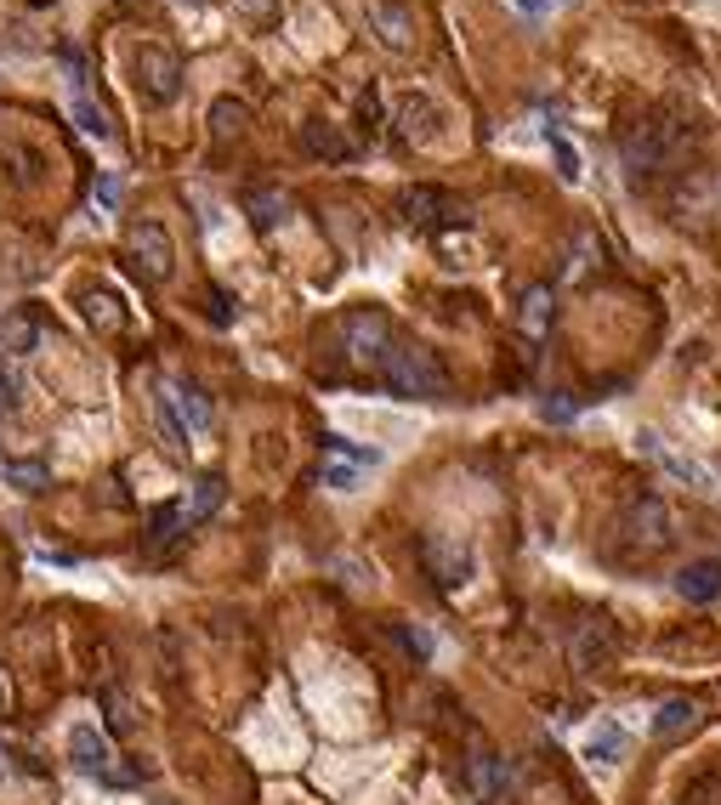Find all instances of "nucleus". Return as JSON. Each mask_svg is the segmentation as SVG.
Returning <instances> with one entry per match:
<instances>
[{
    "label": "nucleus",
    "instance_id": "nucleus-1",
    "mask_svg": "<svg viewBox=\"0 0 721 805\" xmlns=\"http://www.w3.org/2000/svg\"><path fill=\"white\" fill-rule=\"evenodd\" d=\"M381 381H387L392 397H443V392H450V374H443V363L432 358L427 346H415V341H397V346L387 352Z\"/></svg>",
    "mask_w": 721,
    "mask_h": 805
},
{
    "label": "nucleus",
    "instance_id": "nucleus-2",
    "mask_svg": "<svg viewBox=\"0 0 721 805\" xmlns=\"http://www.w3.org/2000/svg\"><path fill=\"white\" fill-rule=\"evenodd\" d=\"M665 545H670L665 499H631V506L619 511V550H625V557H654Z\"/></svg>",
    "mask_w": 721,
    "mask_h": 805
},
{
    "label": "nucleus",
    "instance_id": "nucleus-3",
    "mask_svg": "<svg viewBox=\"0 0 721 805\" xmlns=\"http://www.w3.org/2000/svg\"><path fill=\"white\" fill-rule=\"evenodd\" d=\"M392 119H397V131H404L415 148H438L443 137H450V108H443L432 91H397L392 97Z\"/></svg>",
    "mask_w": 721,
    "mask_h": 805
},
{
    "label": "nucleus",
    "instance_id": "nucleus-4",
    "mask_svg": "<svg viewBox=\"0 0 721 805\" xmlns=\"http://www.w3.org/2000/svg\"><path fill=\"white\" fill-rule=\"evenodd\" d=\"M341 341H346V363L381 369L387 352H392V323H387V312H376V307H358V312H346Z\"/></svg>",
    "mask_w": 721,
    "mask_h": 805
},
{
    "label": "nucleus",
    "instance_id": "nucleus-5",
    "mask_svg": "<svg viewBox=\"0 0 721 805\" xmlns=\"http://www.w3.org/2000/svg\"><path fill=\"white\" fill-rule=\"evenodd\" d=\"M670 148H676V119H670V114H648V119H642L636 131L625 137V148H619V154H625V170H631V176H642V170L665 165Z\"/></svg>",
    "mask_w": 721,
    "mask_h": 805
},
{
    "label": "nucleus",
    "instance_id": "nucleus-6",
    "mask_svg": "<svg viewBox=\"0 0 721 805\" xmlns=\"http://www.w3.org/2000/svg\"><path fill=\"white\" fill-rule=\"evenodd\" d=\"M137 91L148 97V103H177L182 91V58L165 52V46H137Z\"/></svg>",
    "mask_w": 721,
    "mask_h": 805
},
{
    "label": "nucleus",
    "instance_id": "nucleus-7",
    "mask_svg": "<svg viewBox=\"0 0 721 805\" xmlns=\"http://www.w3.org/2000/svg\"><path fill=\"white\" fill-rule=\"evenodd\" d=\"M68 766L86 771V777H103V783H137V771H119L114 766V749L97 726H74L68 732Z\"/></svg>",
    "mask_w": 721,
    "mask_h": 805
},
{
    "label": "nucleus",
    "instance_id": "nucleus-8",
    "mask_svg": "<svg viewBox=\"0 0 721 805\" xmlns=\"http://www.w3.org/2000/svg\"><path fill=\"white\" fill-rule=\"evenodd\" d=\"M131 261L148 284H165L170 272H177V244H170V233L160 221H137L131 228Z\"/></svg>",
    "mask_w": 721,
    "mask_h": 805
},
{
    "label": "nucleus",
    "instance_id": "nucleus-9",
    "mask_svg": "<svg viewBox=\"0 0 721 805\" xmlns=\"http://www.w3.org/2000/svg\"><path fill=\"white\" fill-rule=\"evenodd\" d=\"M364 23L387 52H409L415 46V12L404 7V0H364Z\"/></svg>",
    "mask_w": 721,
    "mask_h": 805
},
{
    "label": "nucleus",
    "instance_id": "nucleus-10",
    "mask_svg": "<svg viewBox=\"0 0 721 805\" xmlns=\"http://www.w3.org/2000/svg\"><path fill=\"white\" fill-rule=\"evenodd\" d=\"M427 567H432V585L460 590L466 578H471V550L460 539H450V534H432L427 539Z\"/></svg>",
    "mask_w": 721,
    "mask_h": 805
},
{
    "label": "nucleus",
    "instance_id": "nucleus-11",
    "mask_svg": "<svg viewBox=\"0 0 721 805\" xmlns=\"http://www.w3.org/2000/svg\"><path fill=\"white\" fill-rule=\"evenodd\" d=\"M585 761L596 766V771H614V766H625L631 761V732L619 720H603L596 732L585 738Z\"/></svg>",
    "mask_w": 721,
    "mask_h": 805
},
{
    "label": "nucleus",
    "instance_id": "nucleus-12",
    "mask_svg": "<svg viewBox=\"0 0 721 805\" xmlns=\"http://www.w3.org/2000/svg\"><path fill=\"white\" fill-rule=\"evenodd\" d=\"M636 448H642V455H648L654 465H665L670 476H676V483H687V488H699V494L710 488V476H705L699 465H693V460H682V455H670V448H665V443H659L654 432H636Z\"/></svg>",
    "mask_w": 721,
    "mask_h": 805
},
{
    "label": "nucleus",
    "instance_id": "nucleus-13",
    "mask_svg": "<svg viewBox=\"0 0 721 805\" xmlns=\"http://www.w3.org/2000/svg\"><path fill=\"white\" fill-rule=\"evenodd\" d=\"M676 596L693 601V608H705V601L721 596V562H687L676 573Z\"/></svg>",
    "mask_w": 721,
    "mask_h": 805
},
{
    "label": "nucleus",
    "instance_id": "nucleus-14",
    "mask_svg": "<svg viewBox=\"0 0 721 805\" xmlns=\"http://www.w3.org/2000/svg\"><path fill=\"white\" fill-rule=\"evenodd\" d=\"M568 659H574L580 669H603V659H608V618H585L574 630V641H568Z\"/></svg>",
    "mask_w": 721,
    "mask_h": 805
},
{
    "label": "nucleus",
    "instance_id": "nucleus-15",
    "mask_svg": "<svg viewBox=\"0 0 721 805\" xmlns=\"http://www.w3.org/2000/svg\"><path fill=\"white\" fill-rule=\"evenodd\" d=\"M693 726H699V703H693V698H670V703H659V715H654V738L676 743V738L693 732Z\"/></svg>",
    "mask_w": 721,
    "mask_h": 805
},
{
    "label": "nucleus",
    "instance_id": "nucleus-16",
    "mask_svg": "<svg viewBox=\"0 0 721 805\" xmlns=\"http://www.w3.org/2000/svg\"><path fill=\"white\" fill-rule=\"evenodd\" d=\"M154 425H160V443L182 460L193 437H188V425H182V414H177V403H170V392H165V386L154 392Z\"/></svg>",
    "mask_w": 721,
    "mask_h": 805
},
{
    "label": "nucleus",
    "instance_id": "nucleus-17",
    "mask_svg": "<svg viewBox=\"0 0 721 805\" xmlns=\"http://www.w3.org/2000/svg\"><path fill=\"white\" fill-rule=\"evenodd\" d=\"M165 392H170V403H177V414H188V432H211V397L205 392L188 386V381L165 386Z\"/></svg>",
    "mask_w": 721,
    "mask_h": 805
},
{
    "label": "nucleus",
    "instance_id": "nucleus-18",
    "mask_svg": "<svg viewBox=\"0 0 721 805\" xmlns=\"http://www.w3.org/2000/svg\"><path fill=\"white\" fill-rule=\"evenodd\" d=\"M443 199L438 188H404V216L415 221V228H432V221H443Z\"/></svg>",
    "mask_w": 721,
    "mask_h": 805
},
{
    "label": "nucleus",
    "instance_id": "nucleus-19",
    "mask_svg": "<svg viewBox=\"0 0 721 805\" xmlns=\"http://www.w3.org/2000/svg\"><path fill=\"white\" fill-rule=\"evenodd\" d=\"M222 494H228V488H222V476H199L193 494H188V506H182L188 527H193V522H205V516H216V511H222Z\"/></svg>",
    "mask_w": 721,
    "mask_h": 805
},
{
    "label": "nucleus",
    "instance_id": "nucleus-20",
    "mask_svg": "<svg viewBox=\"0 0 721 805\" xmlns=\"http://www.w3.org/2000/svg\"><path fill=\"white\" fill-rule=\"evenodd\" d=\"M302 142H307V154H318V159H353L346 137H336V125H325V119H313L302 131Z\"/></svg>",
    "mask_w": 721,
    "mask_h": 805
},
{
    "label": "nucleus",
    "instance_id": "nucleus-21",
    "mask_svg": "<svg viewBox=\"0 0 721 805\" xmlns=\"http://www.w3.org/2000/svg\"><path fill=\"white\" fill-rule=\"evenodd\" d=\"M80 312H86V318L97 323V330H109V335H114V330H126V312L114 307V295H109V290H86Z\"/></svg>",
    "mask_w": 721,
    "mask_h": 805
},
{
    "label": "nucleus",
    "instance_id": "nucleus-22",
    "mask_svg": "<svg viewBox=\"0 0 721 805\" xmlns=\"http://www.w3.org/2000/svg\"><path fill=\"white\" fill-rule=\"evenodd\" d=\"M290 216V199L279 188H267V193H251V221L267 233V228H279V221Z\"/></svg>",
    "mask_w": 721,
    "mask_h": 805
},
{
    "label": "nucleus",
    "instance_id": "nucleus-23",
    "mask_svg": "<svg viewBox=\"0 0 721 805\" xmlns=\"http://www.w3.org/2000/svg\"><path fill=\"white\" fill-rule=\"evenodd\" d=\"M7 483L17 494H40L46 483H52V471H46V460H7Z\"/></svg>",
    "mask_w": 721,
    "mask_h": 805
},
{
    "label": "nucleus",
    "instance_id": "nucleus-24",
    "mask_svg": "<svg viewBox=\"0 0 721 805\" xmlns=\"http://www.w3.org/2000/svg\"><path fill=\"white\" fill-rule=\"evenodd\" d=\"M182 522H188V516H182V506H160V511H154V522H148V550H160V545H170L177 534H188Z\"/></svg>",
    "mask_w": 721,
    "mask_h": 805
},
{
    "label": "nucleus",
    "instance_id": "nucleus-25",
    "mask_svg": "<svg viewBox=\"0 0 721 805\" xmlns=\"http://www.w3.org/2000/svg\"><path fill=\"white\" fill-rule=\"evenodd\" d=\"M35 335H40V323L29 312H12L7 323H0V346L7 352H35Z\"/></svg>",
    "mask_w": 721,
    "mask_h": 805
},
{
    "label": "nucleus",
    "instance_id": "nucleus-26",
    "mask_svg": "<svg viewBox=\"0 0 721 805\" xmlns=\"http://www.w3.org/2000/svg\"><path fill=\"white\" fill-rule=\"evenodd\" d=\"M545 323H552V290L540 284V290L523 295V330L529 335H545Z\"/></svg>",
    "mask_w": 721,
    "mask_h": 805
},
{
    "label": "nucleus",
    "instance_id": "nucleus-27",
    "mask_svg": "<svg viewBox=\"0 0 721 805\" xmlns=\"http://www.w3.org/2000/svg\"><path fill=\"white\" fill-rule=\"evenodd\" d=\"M17 403H23V381H17V369L0 358V420H12Z\"/></svg>",
    "mask_w": 721,
    "mask_h": 805
},
{
    "label": "nucleus",
    "instance_id": "nucleus-28",
    "mask_svg": "<svg viewBox=\"0 0 721 805\" xmlns=\"http://www.w3.org/2000/svg\"><path fill=\"white\" fill-rule=\"evenodd\" d=\"M74 119H80V131H91V137H109V119H103V108H97L86 91H74Z\"/></svg>",
    "mask_w": 721,
    "mask_h": 805
},
{
    "label": "nucleus",
    "instance_id": "nucleus-29",
    "mask_svg": "<svg viewBox=\"0 0 721 805\" xmlns=\"http://www.w3.org/2000/svg\"><path fill=\"white\" fill-rule=\"evenodd\" d=\"M211 125H216V137H233L239 125H244V103H233V97H222V103L211 108Z\"/></svg>",
    "mask_w": 721,
    "mask_h": 805
},
{
    "label": "nucleus",
    "instance_id": "nucleus-30",
    "mask_svg": "<svg viewBox=\"0 0 721 805\" xmlns=\"http://www.w3.org/2000/svg\"><path fill=\"white\" fill-rule=\"evenodd\" d=\"M506 7H511L517 17H529V23H540V17H552V0H506Z\"/></svg>",
    "mask_w": 721,
    "mask_h": 805
},
{
    "label": "nucleus",
    "instance_id": "nucleus-31",
    "mask_svg": "<svg viewBox=\"0 0 721 805\" xmlns=\"http://www.w3.org/2000/svg\"><path fill=\"white\" fill-rule=\"evenodd\" d=\"M358 125H364V131H376V125H381V103H376V91H364V97H358Z\"/></svg>",
    "mask_w": 721,
    "mask_h": 805
},
{
    "label": "nucleus",
    "instance_id": "nucleus-32",
    "mask_svg": "<svg viewBox=\"0 0 721 805\" xmlns=\"http://www.w3.org/2000/svg\"><path fill=\"white\" fill-rule=\"evenodd\" d=\"M557 170L568 176V182H580V154H574L568 142H557Z\"/></svg>",
    "mask_w": 721,
    "mask_h": 805
},
{
    "label": "nucleus",
    "instance_id": "nucleus-33",
    "mask_svg": "<svg viewBox=\"0 0 721 805\" xmlns=\"http://www.w3.org/2000/svg\"><path fill=\"white\" fill-rule=\"evenodd\" d=\"M233 7H239L244 17H262V23H267L273 12H279V0H233Z\"/></svg>",
    "mask_w": 721,
    "mask_h": 805
},
{
    "label": "nucleus",
    "instance_id": "nucleus-34",
    "mask_svg": "<svg viewBox=\"0 0 721 805\" xmlns=\"http://www.w3.org/2000/svg\"><path fill=\"white\" fill-rule=\"evenodd\" d=\"M97 205H103V210L119 205V176H103V182H97Z\"/></svg>",
    "mask_w": 721,
    "mask_h": 805
},
{
    "label": "nucleus",
    "instance_id": "nucleus-35",
    "mask_svg": "<svg viewBox=\"0 0 721 805\" xmlns=\"http://www.w3.org/2000/svg\"><path fill=\"white\" fill-rule=\"evenodd\" d=\"M7 771H12V761H7V743H0V783H7Z\"/></svg>",
    "mask_w": 721,
    "mask_h": 805
},
{
    "label": "nucleus",
    "instance_id": "nucleus-36",
    "mask_svg": "<svg viewBox=\"0 0 721 805\" xmlns=\"http://www.w3.org/2000/svg\"><path fill=\"white\" fill-rule=\"evenodd\" d=\"M0 703H7V681H0Z\"/></svg>",
    "mask_w": 721,
    "mask_h": 805
}]
</instances>
